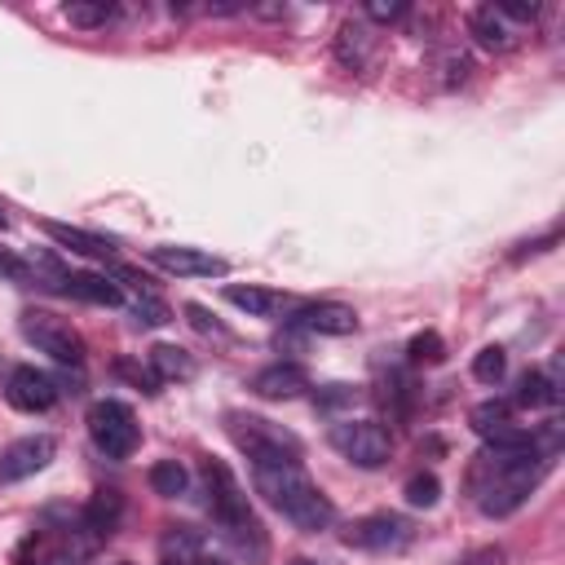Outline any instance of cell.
<instances>
[{
    "mask_svg": "<svg viewBox=\"0 0 565 565\" xmlns=\"http://www.w3.org/2000/svg\"><path fill=\"white\" fill-rule=\"evenodd\" d=\"M0 221H4V212H0Z\"/></svg>",
    "mask_w": 565,
    "mask_h": 565,
    "instance_id": "obj_37",
    "label": "cell"
},
{
    "mask_svg": "<svg viewBox=\"0 0 565 565\" xmlns=\"http://www.w3.org/2000/svg\"><path fill=\"white\" fill-rule=\"evenodd\" d=\"M203 481H207V508H212V521L221 525V534L230 539V547L247 561V565H260L269 556V539H265V525L260 516L252 512L234 468L225 459H203Z\"/></svg>",
    "mask_w": 565,
    "mask_h": 565,
    "instance_id": "obj_1",
    "label": "cell"
},
{
    "mask_svg": "<svg viewBox=\"0 0 565 565\" xmlns=\"http://www.w3.org/2000/svg\"><path fill=\"white\" fill-rule=\"evenodd\" d=\"M503 371H508V353H503L499 344H486V349L472 358V380H477V384H499Z\"/></svg>",
    "mask_w": 565,
    "mask_h": 565,
    "instance_id": "obj_25",
    "label": "cell"
},
{
    "mask_svg": "<svg viewBox=\"0 0 565 565\" xmlns=\"http://www.w3.org/2000/svg\"><path fill=\"white\" fill-rule=\"evenodd\" d=\"M22 335L40 353H49L53 362H62V366H79L84 362V340L62 318H53V313H22Z\"/></svg>",
    "mask_w": 565,
    "mask_h": 565,
    "instance_id": "obj_6",
    "label": "cell"
},
{
    "mask_svg": "<svg viewBox=\"0 0 565 565\" xmlns=\"http://www.w3.org/2000/svg\"><path fill=\"white\" fill-rule=\"evenodd\" d=\"M4 397H9L13 411L40 415V411H49L57 402V384H53V375H44L35 366H13L9 384H4Z\"/></svg>",
    "mask_w": 565,
    "mask_h": 565,
    "instance_id": "obj_10",
    "label": "cell"
},
{
    "mask_svg": "<svg viewBox=\"0 0 565 565\" xmlns=\"http://www.w3.org/2000/svg\"><path fill=\"white\" fill-rule=\"evenodd\" d=\"M441 499V481L433 477V472H415L411 481H406V503L411 508H433Z\"/></svg>",
    "mask_w": 565,
    "mask_h": 565,
    "instance_id": "obj_27",
    "label": "cell"
},
{
    "mask_svg": "<svg viewBox=\"0 0 565 565\" xmlns=\"http://www.w3.org/2000/svg\"><path fill=\"white\" fill-rule=\"evenodd\" d=\"M62 291L75 296V300H84V305H102V309L124 305L119 282H110L106 274H88V269H79V274H62Z\"/></svg>",
    "mask_w": 565,
    "mask_h": 565,
    "instance_id": "obj_15",
    "label": "cell"
},
{
    "mask_svg": "<svg viewBox=\"0 0 565 565\" xmlns=\"http://www.w3.org/2000/svg\"><path fill=\"white\" fill-rule=\"evenodd\" d=\"M411 521L397 516V512H375V516H362L358 525H349V543L353 547H366V552H402L411 543Z\"/></svg>",
    "mask_w": 565,
    "mask_h": 565,
    "instance_id": "obj_9",
    "label": "cell"
},
{
    "mask_svg": "<svg viewBox=\"0 0 565 565\" xmlns=\"http://www.w3.org/2000/svg\"><path fill=\"white\" fill-rule=\"evenodd\" d=\"M119 375H128V380H132L137 388H146V393H154V384H159L150 371H141V366H132V362H119Z\"/></svg>",
    "mask_w": 565,
    "mask_h": 565,
    "instance_id": "obj_33",
    "label": "cell"
},
{
    "mask_svg": "<svg viewBox=\"0 0 565 565\" xmlns=\"http://www.w3.org/2000/svg\"><path fill=\"white\" fill-rule=\"evenodd\" d=\"M199 565H230V561H225V556H203Z\"/></svg>",
    "mask_w": 565,
    "mask_h": 565,
    "instance_id": "obj_34",
    "label": "cell"
},
{
    "mask_svg": "<svg viewBox=\"0 0 565 565\" xmlns=\"http://www.w3.org/2000/svg\"><path fill=\"white\" fill-rule=\"evenodd\" d=\"M115 565H132V561H115Z\"/></svg>",
    "mask_w": 565,
    "mask_h": 565,
    "instance_id": "obj_36",
    "label": "cell"
},
{
    "mask_svg": "<svg viewBox=\"0 0 565 565\" xmlns=\"http://www.w3.org/2000/svg\"><path fill=\"white\" fill-rule=\"evenodd\" d=\"M159 556H163V565H199L207 552H203L199 530H190V525H168V530H163V543H159Z\"/></svg>",
    "mask_w": 565,
    "mask_h": 565,
    "instance_id": "obj_19",
    "label": "cell"
},
{
    "mask_svg": "<svg viewBox=\"0 0 565 565\" xmlns=\"http://www.w3.org/2000/svg\"><path fill=\"white\" fill-rule=\"evenodd\" d=\"M468 424H472V433H481V437L490 441V437H499V433H508V428H512V406H508V402H499V397H490V402L472 406Z\"/></svg>",
    "mask_w": 565,
    "mask_h": 565,
    "instance_id": "obj_21",
    "label": "cell"
},
{
    "mask_svg": "<svg viewBox=\"0 0 565 565\" xmlns=\"http://www.w3.org/2000/svg\"><path fill=\"white\" fill-rule=\"evenodd\" d=\"M225 300H230L234 309L252 313V318H269V313H278V309L287 305V296H282V291L260 287V282H230V287H225Z\"/></svg>",
    "mask_w": 565,
    "mask_h": 565,
    "instance_id": "obj_16",
    "label": "cell"
},
{
    "mask_svg": "<svg viewBox=\"0 0 565 565\" xmlns=\"http://www.w3.org/2000/svg\"><path fill=\"white\" fill-rule=\"evenodd\" d=\"M516 402L521 406H547V402H556V380L543 375V371H525L521 384H516Z\"/></svg>",
    "mask_w": 565,
    "mask_h": 565,
    "instance_id": "obj_24",
    "label": "cell"
},
{
    "mask_svg": "<svg viewBox=\"0 0 565 565\" xmlns=\"http://www.w3.org/2000/svg\"><path fill=\"white\" fill-rule=\"evenodd\" d=\"M287 565H318V561H309V556H296V561H287Z\"/></svg>",
    "mask_w": 565,
    "mask_h": 565,
    "instance_id": "obj_35",
    "label": "cell"
},
{
    "mask_svg": "<svg viewBox=\"0 0 565 565\" xmlns=\"http://www.w3.org/2000/svg\"><path fill=\"white\" fill-rule=\"evenodd\" d=\"M128 309H132L137 327H163V322H172V309H168V305H163L154 291H141V296H137Z\"/></svg>",
    "mask_w": 565,
    "mask_h": 565,
    "instance_id": "obj_26",
    "label": "cell"
},
{
    "mask_svg": "<svg viewBox=\"0 0 565 565\" xmlns=\"http://www.w3.org/2000/svg\"><path fill=\"white\" fill-rule=\"evenodd\" d=\"M163 274H177V278H221L230 274V260L207 252V247H190V243H159L146 252Z\"/></svg>",
    "mask_w": 565,
    "mask_h": 565,
    "instance_id": "obj_7",
    "label": "cell"
},
{
    "mask_svg": "<svg viewBox=\"0 0 565 565\" xmlns=\"http://www.w3.org/2000/svg\"><path fill=\"white\" fill-rule=\"evenodd\" d=\"M57 455V441L49 433H31V437H18L0 450V481L13 486V481H26L35 472L49 468V459Z\"/></svg>",
    "mask_w": 565,
    "mask_h": 565,
    "instance_id": "obj_8",
    "label": "cell"
},
{
    "mask_svg": "<svg viewBox=\"0 0 565 565\" xmlns=\"http://www.w3.org/2000/svg\"><path fill=\"white\" fill-rule=\"evenodd\" d=\"M305 388H309V371L296 366V362H274V366H265V371L252 375V393L265 397V402H291Z\"/></svg>",
    "mask_w": 565,
    "mask_h": 565,
    "instance_id": "obj_11",
    "label": "cell"
},
{
    "mask_svg": "<svg viewBox=\"0 0 565 565\" xmlns=\"http://www.w3.org/2000/svg\"><path fill=\"white\" fill-rule=\"evenodd\" d=\"M296 327L305 331H318V335H353L358 331V313L349 305H335V300H318V305H305L296 309Z\"/></svg>",
    "mask_w": 565,
    "mask_h": 565,
    "instance_id": "obj_12",
    "label": "cell"
},
{
    "mask_svg": "<svg viewBox=\"0 0 565 565\" xmlns=\"http://www.w3.org/2000/svg\"><path fill=\"white\" fill-rule=\"evenodd\" d=\"M468 31H472V40L481 44V49H490V53H508L512 44H516V26L494 9V4H481V9H472V18H468Z\"/></svg>",
    "mask_w": 565,
    "mask_h": 565,
    "instance_id": "obj_13",
    "label": "cell"
},
{
    "mask_svg": "<svg viewBox=\"0 0 565 565\" xmlns=\"http://www.w3.org/2000/svg\"><path fill=\"white\" fill-rule=\"evenodd\" d=\"M366 18H375V22H397V18H406V4H402V0H393V4L371 0V4H366Z\"/></svg>",
    "mask_w": 565,
    "mask_h": 565,
    "instance_id": "obj_32",
    "label": "cell"
},
{
    "mask_svg": "<svg viewBox=\"0 0 565 565\" xmlns=\"http://www.w3.org/2000/svg\"><path fill=\"white\" fill-rule=\"evenodd\" d=\"M406 353H411V362H441V358H446V344H441L437 331H419Z\"/></svg>",
    "mask_w": 565,
    "mask_h": 565,
    "instance_id": "obj_29",
    "label": "cell"
},
{
    "mask_svg": "<svg viewBox=\"0 0 565 565\" xmlns=\"http://www.w3.org/2000/svg\"><path fill=\"white\" fill-rule=\"evenodd\" d=\"M119 512H124L119 490H97V494L88 499V508L79 512V530H88V539L97 543V539H106V534L119 525Z\"/></svg>",
    "mask_w": 565,
    "mask_h": 565,
    "instance_id": "obj_17",
    "label": "cell"
},
{
    "mask_svg": "<svg viewBox=\"0 0 565 565\" xmlns=\"http://www.w3.org/2000/svg\"><path fill=\"white\" fill-rule=\"evenodd\" d=\"M252 486L256 494H265L269 508H278L296 530L305 534H318L335 521V508L331 499L305 477L300 463H274V468H252Z\"/></svg>",
    "mask_w": 565,
    "mask_h": 565,
    "instance_id": "obj_2",
    "label": "cell"
},
{
    "mask_svg": "<svg viewBox=\"0 0 565 565\" xmlns=\"http://www.w3.org/2000/svg\"><path fill=\"white\" fill-rule=\"evenodd\" d=\"M57 247H66V252H75V256H88V260H110L115 256V243L110 238H102V234H88V230H79V225H62V221H44L40 225Z\"/></svg>",
    "mask_w": 565,
    "mask_h": 565,
    "instance_id": "obj_14",
    "label": "cell"
},
{
    "mask_svg": "<svg viewBox=\"0 0 565 565\" xmlns=\"http://www.w3.org/2000/svg\"><path fill=\"white\" fill-rule=\"evenodd\" d=\"M331 446L353 468H384L388 455H393V437L380 419H340V424H331Z\"/></svg>",
    "mask_w": 565,
    "mask_h": 565,
    "instance_id": "obj_5",
    "label": "cell"
},
{
    "mask_svg": "<svg viewBox=\"0 0 565 565\" xmlns=\"http://www.w3.org/2000/svg\"><path fill=\"white\" fill-rule=\"evenodd\" d=\"M230 437L252 459V468L300 463V441L287 428H278V424H269L260 415H230Z\"/></svg>",
    "mask_w": 565,
    "mask_h": 565,
    "instance_id": "obj_3",
    "label": "cell"
},
{
    "mask_svg": "<svg viewBox=\"0 0 565 565\" xmlns=\"http://www.w3.org/2000/svg\"><path fill=\"white\" fill-rule=\"evenodd\" d=\"M371 49H375V40H371L366 22H344V26L335 31V62H340V66L362 71V66L371 62Z\"/></svg>",
    "mask_w": 565,
    "mask_h": 565,
    "instance_id": "obj_18",
    "label": "cell"
},
{
    "mask_svg": "<svg viewBox=\"0 0 565 565\" xmlns=\"http://www.w3.org/2000/svg\"><path fill=\"white\" fill-rule=\"evenodd\" d=\"M88 437L106 459H128L137 450V441H141V424H137L128 402L102 397V402L88 406Z\"/></svg>",
    "mask_w": 565,
    "mask_h": 565,
    "instance_id": "obj_4",
    "label": "cell"
},
{
    "mask_svg": "<svg viewBox=\"0 0 565 565\" xmlns=\"http://www.w3.org/2000/svg\"><path fill=\"white\" fill-rule=\"evenodd\" d=\"M0 278H9V282H22V287H35V282H40L35 265H31V260H22V256H13L9 247H0Z\"/></svg>",
    "mask_w": 565,
    "mask_h": 565,
    "instance_id": "obj_28",
    "label": "cell"
},
{
    "mask_svg": "<svg viewBox=\"0 0 565 565\" xmlns=\"http://www.w3.org/2000/svg\"><path fill=\"white\" fill-rule=\"evenodd\" d=\"M110 18H115V4H106V0H71L66 4V22L71 26H84V31H97Z\"/></svg>",
    "mask_w": 565,
    "mask_h": 565,
    "instance_id": "obj_23",
    "label": "cell"
},
{
    "mask_svg": "<svg viewBox=\"0 0 565 565\" xmlns=\"http://www.w3.org/2000/svg\"><path fill=\"white\" fill-rule=\"evenodd\" d=\"M150 490L159 499H181L190 490V472L181 468V459H159L150 463Z\"/></svg>",
    "mask_w": 565,
    "mask_h": 565,
    "instance_id": "obj_22",
    "label": "cell"
},
{
    "mask_svg": "<svg viewBox=\"0 0 565 565\" xmlns=\"http://www.w3.org/2000/svg\"><path fill=\"white\" fill-rule=\"evenodd\" d=\"M13 565H49V539L44 534H26L22 547L13 552Z\"/></svg>",
    "mask_w": 565,
    "mask_h": 565,
    "instance_id": "obj_30",
    "label": "cell"
},
{
    "mask_svg": "<svg viewBox=\"0 0 565 565\" xmlns=\"http://www.w3.org/2000/svg\"><path fill=\"white\" fill-rule=\"evenodd\" d=\"M185 318H190V322H194L203 335H225V327H221V322H216V318H212L203 305H185Z\"/></svg>",
    "mask_w": 565,
    "mask_h": 565,
    "instance_id": "obj_31",
    "label": "cell"
},
{
    "mask_svg": "<svg viewBox=\"0 0 565 565\" xmlns=\"http://www.w3.org/2000/svg\"><path fill=\"white\" fill-rule=\"evenodd\" d=\"M150 375L159 384H177V380H194V358L177 344H154L150 349Z\"/></svg>",
    "mask_w": 565,
    "mask_h": 565,
    "instance_id": "obj_20",
    "label": "cell"
}]
</instances>
